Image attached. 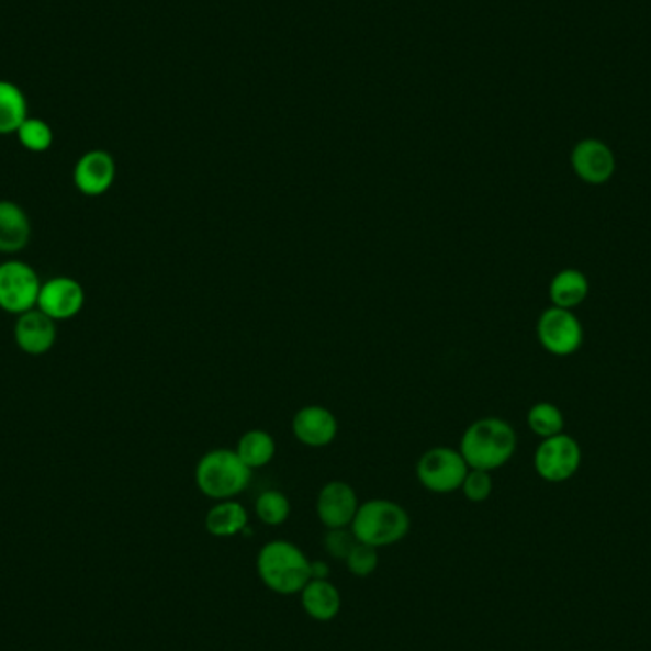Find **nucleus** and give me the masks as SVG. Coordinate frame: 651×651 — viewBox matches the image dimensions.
<instances>
[{"label":"nucleus","instance_id":"5","mask_svg":"<svg viewBox=\"0 0 651 651\" xmlns=\"http://www.w3.org/2000/svg\"><path fill=\"white\" fill-rule=\"evenodd\" d=\"M467 473L469 465L461 451L446 446L425 451L415 467L419 484L433 494L458 492L463 486Z\"/></svg>","mask_w":651,"mask_h":651},{"label":"nucleus","instance_id":"7","mask_svg":"<svg viewBox=\"0 0 651 651\" xmlns=\"http://www.w3.org/2000/svg\"><path fill=\"white\" fill-rule=\"evenodd\" d=\"M583 326L570 308H545L537 321V339L545 351L554 357H570L583 345Z\"/></svg>","mask_w":651,"mask_h":651},{"label":"nucleus","instance_id":"20","mask_svg":"<svg viewBox=\"0 0 651 651\" xmlns=\"http://www.w3.org/2000/svg\"><path fill=\"white\" fill-rule=\"evenodd\" d=\"M27 119V101L22 90L0 80V136L14 134Z\"/></svg>","mask_w":651,"mask_h":651},{"label":"nucleus","instance_id":"18","mask_svg":"<svg viewBox=\"0 0 651 651\" xmlns=\"http://www.w3.org/2000/svg\"><path fill=\"white\" fill-rule=\"evenodd\" d=\"M588 290H591V284L583 272L577 269H564L552 277L551 284H549V298H551L554 307L572 311L587 300Z\"/></svg>","mask_w":651,"mask_h":651},{"label":"nucleus","instance_id":"22","mask_svg":"<svg viewBox=\"0 0 651 651\" xmlns=\"http://www.w3.org/2000/svg\"><path fill=\"white\" fill-rule=\"evenodd\" d=\"M292 505L279 490H267L256 500V516L267 526H282L290 518Z\"/></svg>","mask_w":651,"mask_h":651},{"label":"nucleus","instance_id":"8","mask_svg":"<svg viewBox=\"0 0 651 651\" xmlns=\"http://www.w3.org/2000/svg\"><path fill=\"white\" fill-rule=\"evenodd\" d=\"M534 467L541 479L552 484L572 479L581 467L580 442L564 433L543 438L541 445L537 446Z\"/></svg>","mask_w":651,"mask_h":651},{"label":"nucleus","instance_id":"27","mask_svg":"<svg viewBox=\"0 0 651 651\" xmlns=\"http://www.w3.org/2000/svg\"><path fill=\"white\" fill-rule=\"evenodd\" d=\"M329 565L323 560L311 562V580H328Z\"/></svg>","mask_w":651,"mask_h":651},{"label":"nucleus","instance_id":"14","mask_svg":"<svg viewBox=\"0 0 651 651\" xmlns=\"http://www.w3.org/2000/svg\"><path fill=\"white\" fill-rule=\"evenodd\" d=\"M339 423L336 415L324 406H305L292 419L295 440L308 448H324L337 437Z\"/></svg>","mask_w":651,"mask_h":651},{"label":"nucleus","instance_id":"3","mask_svg":"<svg viewBox=\"0 0 651 651\" xmlns=\"http://www.w3.org/2000/svg\"><path fill=\"white\" fill-rule=\"evenodd\" d=\"M251 480V469L244 465L237 451L231 448H215L202 456L194 469V482L206 495L215 502H227L243 494Z\"/></svg>","mask_w":651,"mask_h":651},{"label":"nucleus","instance_id":"4","mask_svg":"<svg viewBox=\"0 0 651 651\" xmlns=\"http://www.w3.org/2000/svg\"><path fill=\"white\" fill-rule=\"evenodd\" d=\"M409 526L408 510L402 505L391 500H372L360 503L351 530L360 543L381 549L402 541L408 536Z\"/></svg>","mask_w":651,"mask_h":651},{"label":"nucleus","instance_id":"11","mask_svg":"<svg viewBox=\"0 0 651 651\" xmlns=\"http://www.w3.org/2000/svg\"><path fill=\"white\" fill-rule=\"evenodd\" d=\"M572 168L575 176L588 186H602L616 173L614 150L601 139H583L572 150Z\"/></svg>","mask_w":651,"mask_h":651},{"label":"nucleus","instance_id":"12","mask_svg":"<svg viewBox=\"0 0 651 651\" xmlns=\"http://www.w3.org/2000/svg\"><path fill=\"white\" fill-rule=\"evenodd\" d=\"M115 158L108 150H90L79 158L72 172V181L80 193L87 197H101L115 183Z\"/></svg>","mask_w":651,"mask_h":651},{"label":"nucleus","instance_id":"19","mask_svg":"<svg viewBox=\"0 0 651 651\" xmlns=\"http://www.w3.org/2000/svg\"><path fill=\"white\" fill-rule=\"evenodd\" d=\"M235 451L238 458L243 459L244 465L254 471L271 463L277 453V445L267 430L251 429L244 433Z\"/></svg>","mask_w":651,"mask_h":651},{"label":"nucleus","instance_id":"26","mask_svg":"<svg viewBox=\"0 0 651 651\" xmlns=\"http://www.w3.org/2000/svg\"><path fill=\"white\" fill-rule=\"evenodd\" d=\"M357 543V536L352 534L351 528H334V530L326 531V536H324V549L328 551L332 559L336 560L347 559L352 547Z\"/></svg>","mask_w":651,"mask_h":651},{"label":"nucleus","instance_id":"15","mask_svg":"<svg viewBox=\"0 0 651 651\" xmlns=\"http://www.w3.org/2000/svg\"><path fill=\"white\" fill-rule=\"evenodd\" d=\"M301 608L315 621H334L341 611V593L329 580H311L300 593Z\"/></svg>","mask_w":651,"mask_h":651},{"label":"nucleus","instance_id":"25","mask_svg":"<svg viewBox=\"0 0 651 651\" xmlns=\"http://www.w3.org/2000/svg\"><path fill=\"white\" fill-rule=\"evenodd\" d=\"M463 495L471 503H484L494 492V480L487 471L480 469H469L465 480H463Z\"/></svg>","mask_w":651,"mask_h":651},{"label":"nucleus","instance_id":"10","mask_svg":"<svg viewBox=\"0 0 651 651\" xmlns=\"http://www.w3.org/2000/svg\"><path fill=\"white\" fill-rule=\"evenodd\" d=\"M85 307V290L79 282L69 277L46 280L41 287L36 308L52 321H69L79 315Z\"/></svg>","mask_w":651,"mask_h":651},{"label":"nucleus","instance_id":"17","mask_svg":"<svg viewBox=\"0 0 651 651\" xmlns=\"http://www.w3.org/2000/svg\"><path fill=\"white\" fill-rule=\"evenodd\" d=\"M204 528L210 536L220 537V539L238 536L248 528V510L244 508L243 503L235 500L217 502L207 510Z\"/></svg>","mask_w":651,"mask_h":651},{"label":"nucleus","instance_id":"16","mask_svg":"<svg viewBox=\"0 0 651 651\" xmlns=\"http://www.w3.org/2000/svg\"><path fill=\"white\" fill-rule=\"evenodd\" d=\"M30 240V215L15 202L0 201V254H18Z\"/></svg>","mask_w":651,"mask_h":651},{"label":"nucleus","instance_id":"13","mask_svg":"<svg viewBox=\"0 0 651 651\" xmlns=\"http://www.w3.org/2000/svg\"><path fill=\"white\" fill-rule=\"evenodd\" d=\"M14 337L15 344L25 355L41 357L50 351L56 344V337H58L56 321H52L50 316L44 315L38 308H31L27 313L18 316Z\"/></svg>","mask_w":651,"mask_h":651},{"label":"nucleus","instance_id":"6","mask_svg":"<svg viewBox=\"0 0 651 651\" xmlns=\"http://www.w3.org/2000/svg\"><path fill=\"white\" fill-rule=\"evenodd\" d=\"M41 287L43 282L33 267L18 259L4 261L0 266V308L18 316L36 308Z\"/></svg>","mask_w":651,"mask_h":651},{"label":"nucleus","instance_id":"9","mask_svg":"<svg viewBox=\"0 0 651 651\" xmlns=\"http://www.w3.org/2000/svg\"><path fill=\"white\" fill-rule=\"evenodd\" d=\"M358 507L360 502L355 487L341 480L324 484L316 497V515L326 530L351 528Z\"/></svg>","mask_w":651,"mask_h":651},{"label":"nucleus","instance_id":"23","mask_svg":"<svg viewBox=\"0 0 651 651\" xmlns=\"http://www.w3.org/2000/svg\"><path fill=\"white\" fill-rule=\"evenodd\" d=\"M15 134H18L20 144L31 153H44V150L50 149L52 142H54L50 126L41 119H27Z\"/></svg>","mask_w":651,"mask_h":651},{"label":"nucleus","instance_id":"1","mask_svg":"<svg viewBox=\"0 0 651 651\" xmlns=\"http://www.w3.org/2000/svg\"><path fill=\"white\" fill-rule=\"evenodd\" d=\"M518 438L507 422L500 417H482L467 427L459 451L469 469L492 473L507 465L515 456Z\"/></svg>","mask_w":651,"mask_h":651},{"label":"nucleus","instance_id":"2","mask_svg":"<svg viewBox=\"0 0 651 651\" xmlns=\"http://www.w3.org/2000/svg\"><path fill=\"white\" fill-rule=\"evenodd\" d=\"M258 575L269 591L280 596H294L311 581V560L298 545L274 539L258 552Z\"/></svg>","mask_w":651,"mask_h":651},{"label":"nucleus","instance_id":"24","mask_svg":"<svg viewBox=\"0 0 651 651\" xmlns=\"http://www.w3.org/2000/svg\"><path fill=\"white\" fill-rule=\"evenodd\" d=\"M345 564H347V570L355 575V577H370L372 573H375L378 570V565H380V554H378V549L375 547H370V545L360 543L358 541L355 547H352V551L349 552V557L345 559Z\"/></svg>","mask_w":651,"mask_h":651},{"label":"nucleus","instance_id":"21","mask_svg":"<svg viewBox=\"0 0 651 651\" xmlns=\"http://www.w3.org/2000/svg\"><path fill=\"white\" fill-rule=\"evenodd\" d=\"M528 427L539 438L557 437L564 433V414L552 402H537L528 412Z\"/></svg>","mask_w":651,"mask_h":651}]
</instances>
